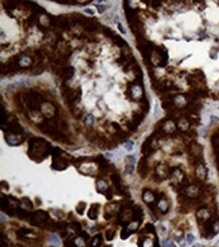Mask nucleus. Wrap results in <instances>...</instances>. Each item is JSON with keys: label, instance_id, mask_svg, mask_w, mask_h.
Returning a JSON list of instances; mask_svg holds the SVG:
<instances>
[{"label": "nucleus", "instance_id": "f257e3e1", "mask_svg": "<svg viewBox=\"0 0 219 247\" xmlns=\"http://www.w3.org/2000/svg\"><path fill=\"white\" fill-rule=\"evenodd\" d=\"M51 145L44 139L41 138H33L29 141V148H28V154L32 159L38 160L45 159L49 156L51 152Z\"/></svg>", "mask_w": 219, "mask_h": 247}, {"label": "nucleus", "instance_id": "f03ea898", "mask_svg": "<svg viewBox=\"0 0 219 247\" xmlns=\"http://www.w3.org/2000/svg\"><path fill=\"white\" fill-rule=\"evenodd\" d=\"M24 99H25L28 106H29L30 108H32V110H38V108H40V105L42 104V102H43V101H42L43 100L42 96L36 92L26 93L25 96H24Z\"/></svg>", "mask_w": 219, "mask_h": 247}, {"label": "nucleus", "instance_id": "7ed1b4c3", "mask_svg": "<svg viewBox=\"0 0 219 247\" xmlns=\"http://www.w3.org/2000/svg\"><path fill=\"white\" fill-rule=\"evenodd\" d=\"M30 221L33 224H43L49 221V215L45 211H36L30 217Z\"/></svg>", "mask_w": 219, "mask_h": 247}, {"label": "nucleus", "instance_id": "20e7f679", "mask_svg": "<svg viewBox=\"0 0 219 247\" xmlns=\"http://www.w3.org/2000/svg\"><path fill=\"white\" fill-rule=\"evenodd\" d=\"M68 167V162L65 158H61L60 156L55 157L53 161V168L57 170H64Z\"/></svg>", "mask_w": 219, "mask_h": 247}, {"label": "nucleus", "instance_id": "39448f33", "mask_svg": "<svg viewBox=\"0 0 219 247\" xmlns=\"http://www.w3.org/2000/svg\"><path fill=\"white\" fill-rule=\"evenodd\" d=\"M42 110H43V112L46 116V118H52L54 116H55V112H56L55 108H54L53 105L49 102L44 103L43 106H42Z\"/></svg>", "mask_w": 219, "mask_h": 247}, {"label": "nucleus", "instance_id": "423d86ee", "mask_svg": "<svg viewBox=\"0 0 219 247\" xmlns=\"http://www.w3.org/2000/svg\"><path fill=\"white\" fill-rule=\"evenodd\" d=\"M5 139H6L7 143L9 145H13V146H16V145H19L21 142V139L18 137V135H14V134H9L7 133L5 135Z\"/></svg>", "mask_w": 219, "mask_h": 247}, {"label": "nucleus", "instance_id": "0eeeda50", "mask_svg": "<svg viewBox=\"0 0 219 247\" xmlns=\"http://www.w3.org/2000/svg\"><path fill=\"white\" fill-rule=\"evenodd\" d=\"M98 213H99V207H98V205H92L91 208L88 211V217L91 220H95L97 219Z\"/></svg>", "mask_w": 219, "mask_h": 247}, {"label": "nucleus", "instance_id": "6e6552de", "mask_svg": "<svg viewBox=\"0 0 219 247\" xmlns=\"http://www.w3.org/2000/svg\"><path fill=\"white\" fill-rule=\"evenodd\" d=\"M111 180L112 182L114 183L115 187H116L117 191L119 190V192H121L122 188H121V180H120V177L117 173H113L111 174Z\"/></svg>", "mask_w": 219, "mask_h": 247}, {"label": "nucleus", "instance_id": "1a4fd4ad", "mask_svg": "<svg viewBox=\"0 0 219 247\" xmlns=\"http://www.w3.org/2000/svg\"><path fill=\"white\" fill-rule=\"evenodd\" d=\"M138 172L141 174L143 177H145V174L147 172V164L145 159H141V162H139V165H138Z\"/></svg>", "mask_w": 219, "mask_h": 247}, {"label": "nucleus", "instance_id": "9d476101", "mask_svg": "<svg viewBox=\"0 0 219 247\" xmlns=\"http://www.w3.org/2000/svg\"><path fill=\"white\" fill-rule=\"evenodd\" d=\"M151 138H149L147 140H145V142L143 143V148H141V152L147 156V155L151 154Z\"/></svg>", "mask_w": 219, "mask_h": 247}, {"label": "nucleus", "instance_id": "9b49d317", "mask_svg": "<svg viewBox=\"0 0 219 247\" xmlns=\"http://www.w3.org/2000/svg\"><path fill=\"white\" fill-rule=\"evenodd\" d=\"M143 201H145V203H147V204L153 202V200H155L153 193L149 190H145V192H143Z\"/></svg>", "mask_w": 219, "mask_h": 247}, {"label": "nucleus", "instance_id": "f8f14e48", "mask_svg": "<svg viewBox=\"0 0 219 247\" xmlns=\"http://www.w3.org/2000/svg\"><path fill=\"white\" fill-rule=\"evenodd\" d=\"M74 75V69L71 67V68H66L63 70L62 72V76L65 80H68L70 78H72V76Z\"/></svg>", "mask_w": 219, "mask_h": 247}, {"label": "nucleus", "instance_id": "ddd939ff", "mask_svg": "<svg viewBox=\"0 0 219 247\" xmlns=\"http://www.w3.org/2000/svg\"><path fill=\"white\" fill-rule=\"evenodd\" d=\"M96 187H97V190L99 191V192H102V193H105L106 192V190L108 189V187H107V184L104 182V180H98L97 181V184H96Z\"/></svg>", "mask_w": 219, "mask_h": 247}, {"label": "nucleus", "instance_id": "4468645a", "mask_svg": "<svg viewBox=\"0 0 219 247\" xmlns=\"http://www.w3.org/2000/svg\"><path fill=\"white\" fill-rule=\"evenodd\" d=\"M101 238H102V236H101L100 234H98V235H96L95 237H94L93 239H92V241H91V243H90V245H91V247H98L99 246V245H100V243H101Z\"/></svg>", "mask_w": 219, "mask_h": 247}, {"label": "nucleus", "instance_id": "2eb2a0df", "mask_svg": "<svg viewBox=\"0 0 219 247\" xmlns=\"http://www.w3.org/2000/svg\"><path fill=\"white\" fill-rule=\"evenodd\" d=\"M197 174H198L199 177H201V178H205V177H206V174H207L206 168H205L203 165H199V167H198V169H197Z\"/></svg>", "mask_w": 219, "mask_h": 247}, {"label": "nucleus", "instance_id": "dca6fc26", "mask_svg": "<svg viewBox=\"0 0 219 247\" xmlns=\"http://www.w3.org/2000/svg\"><path fill=\"white\" fill-rule=\"evenodd\" d=\"M141 217H143V212H141V208L135 207V208L133 209V218L135 220H137V221H139V220L141 219Z\"/></svg>", "mask_w": 219, "mask_h": 247}, {"label": "nucleus", "instance_id": "f3484780", "mask_svg": "<svg viewBox=\"0 0 219 247\" xmlns=\"http://www.w3.org/2000/svg\"><path fill=\"white\" fill-rule=\"evenodd\" d=\"M95 122V118H94L93 114H87L85 118V125L86 126H92Z\"/></svg>", "mask_w": 219, "mask_h": 247}, {"label": "nucleus", "instance_id": "a211bd4d", "mask_svg": "<svg viewBox=\"0 0 219 247\" xmlns=\"http://www.w3.org/2000/svg\"><path fill=\"white\" fill-rule=\"evenodd\" d=\"M85 209H86V204H85V203H83V202L79 203V205L77 206V212H78L79 215H83Z\"/></svg>", "mask_w": 219, "mask_h": 247}, {"label": "nucleus", "instance_id": "6ab92c4d", "mask_svg": "<svg viewBox=\"0 0 219 247\" xmlns=\"http://www.w3.org/2000/svg\"><path fill=\"white\" fill-rule=\"evenodd\" d=\"M159 208L161 209V211H162L163 213H166L167 211H168V204H167V202L165 200H162L160 202V204H159Z\"/></svg>", "mask_w": 219, "mask_h": 247}, {"label": "nucleus", "instance_id": "aec40b11", "mask_svg": "<svg viewBox=\"0 0 219 247\" xmlns=\"http://www.w3.org/2000/svg\"><path fill=\"white\" fill-rule=\"evenodd\" d=\"M130 233H131V231H130L127 227L123 228V230L121 231V234H120V237H121L122 239H126V238H128V237H129Z\"/></svg>", "mask_w": 219, "mask_h": 247}, {"label": "nucleus", "instance_id": "412c9836", "mask_svg": "<svg viewBox=\"0 0 219 247\" xmlns=\"http://www.w3.org/2000/svg\"><path fill=\"white\" fill-rule=\"evenodd\" d=\"M74 243L76 244L77 247H84L85 246V242H84V239L82 238L81 236L79 237V238H76L74 241Z\"/></svg>", "mask_w": 219, "mask_h": 247}, {"label": "nucleus", "instance_id": "4be33fe9", "mask_svg": "<svg viewBox=\"0 0 219 247\" xmlns=\"http://www.w3.org/2000/svg\"><path fill=\"white\" fill-rule=\"evenodd\" d=\"M50 241H51V242L53 243L54 245H59L60 242H61V241H60V239H59V237H58L57 235H55V234H52L51 236H50Z\"/></svg>", "mask_w": 219, "mask_h": 247}, {"label": "nucleus", "instance_id": "5701e85b", "mask_svg": "<svg viewBox=\"0 0 219 247\" xmlns=\"http://www.w3.org/2000/svg\"><path fill=\"white\" fill-rule=\"evenodd\" d=\"M179 127L182 130H187L189 128V124H188V122L186 120H182L181 122H179Z\"/></svg>", "mask_w": 219, "mask_h": 247}, {"label": "nucleus", "instance_id": "b1692460", "mask_svg": "<svg viewBox=\"0 0 219 247\" xmlns=\"http://www.w3.org/2000/svg\"><path fill=\"white\" fill-rule=\"evenodd\" d=\"M114 235H115V232L113 230H108V231H106V239L107 240H112L113 239V237H114Z\"/></svg>", "mask_w": 219, "mask_h": 247}, {"label": "nucleus", "instance_id": "393cba45", "mask_svg": "<svg viewBox=\"0 0 219 247\" xmlns=\"http://www.w3.org/2000/svg\"><path fill=\"white\" fill-rule=\"evenodd\" d=\"M134 169V165L133 164H126L125 166V172L127 174H131L132 171H133Z\"/></svg>", "mask_w": 219, "mask_h": 247}, {"label": "nucleus", "instance_id": "a878e982", "mask_svg": "<svg viewBox=\"0 0 219 247\" xmlns=\"http://www.w3.org/2000/svg\"><path fill=\"white\" fill-rule=\"evenodd\" d=\"M163 245H164V247H176V245H175L171 240H165L164 242H163Z\"/></svg>", "mask_w": 219, "mask_h": 247}, {"label": "nucleus", "instance_id": "bb28decb", "mask_svg": "<svg viewBox=\"0 0 219 247\" xmlns=\"http://www.w3.org/2000/svg\"><path fill=\"white\" fill-rule=\"evenodd\" d=\"M72 226L74 227V229L76 231H79V232H82V227L81 225H80V223H77V222H74V223L72 224Z\"/></svg>", "mask_w": 219, "mask_h": 247}, {"label": "nucleus", "instance_id": "cd10ccee", "mask_svg": "<svg viewBox=\"0 0 219 247\" xmlns=\"http://www.w3.org/2000/svg\"><path fill=\"white\" fill-rule=\"evenodd\" d=\"M135 162V159H134V156H127L126 157V164H133Z\"/></svg>", "mask_w": 219, "mask_h": 247}, {"label": "nucleus", "instance_id": "c85d7f7f", "mask_svg": "<svg viewBox=\"0 0 219 247\" xmlns=\"http://www.w3.org/2000/svg\"><path fill=\"white\" fill-rule=\"evenodd\" d=\"M30 233V230H28V229H20V230L17 232V234L18 235H21V236H23V235H26V234H29Z\"/></svg>", "mask_w": 219, "mask_h": 247}, {"label": "nucleus", "instance_id": "c756f323", "mask_svg": "<svg viewBox=\"0 0 219 247\" xmlns=\"http://www.w3.org/2000/svg\"><path fill=\"white\" fill-rule=\"evenodd\" d=\"M132 147H133V143L130 142V141H128V142H126V144H125V148H126V150L131 151V150H132Z\"/></svg>", "mask_w": 219, "mask_h": 247}, {"label": "nucleus", "instance_id": "7c9ffc66", "mask_svg": "<svg viewBox=\"0 0 219 247\" xmlns=\"http://www.w3.org/2000/svg\"><path fill=\"white\" fill-rule=\"evenodd\" d=\"M104 195H105V196H106V199H107V200H111V199H112V192H111L110 189H109V188L107 189L106 192H105Z\"/></svg>", "mask_w": 219, "mask_h": 247}, {"label": "nucleus", "instance_id": "2f4dec72", "mask_svg": "<svg viewBox=\"0 0 219 247\" xmlns=\"http://www.w3.org/2000/svg\"><path fill=\"white\" fill-rule=\"evenodd\" d=\"M194 240H195V237H194V235H193V234H188V236H187V241H188V243L194 242Z\"/></svg>", "mask_w": 219, "mask_h": 247}, {"label": "nucleus", "instance_id": "473e14b6", "mask_svg": "<svg viewBox=\"0 0 219 247\" xmlns=\"http://www.w3.org/2000/svg\"><path fill=\"white\" fill-rule=\"evenodd\" d=\"M22 201H23V202H24V203H25V204H26V205H27V206H28V207H29V208H30V209H31V208H32V204H31V202H30V201H29V200H28V199H27V198H23V199H22Z\"/></svg>", "mask_w": 219, "mask_h": 247}, {"label": "nucleus", "instance_id": "72a5a7b5", "mask_svg": "<svg viewBox=\"0 0 219 247\" xmlns=\"http://www.w3.org/2000/svg\"><path fill=\"white\" fill-rule=\"evenodd\" d=\"M96 7L98 8V10H99V12L100 13H102L103 11L105 10V8H106L105 6H100V5H96Z\"/></svg>", "mask_w": 219, "mask_h": 247}, {"label": "nucleus", "instance_id": "f704fd0d", "mask_svg": "<svg viewBox=\"0 0 219 247\" xmlns=\"http://www.w3.org/2000/svg\"><path fill=\"white\" fill-rule=\"evenodd\" d=\"M117 26H118L119 30H120V32H121L122 34H125V30H123V26H122V24H120V22H118V24H117Z\"/></svg>", "mask_w": 219, "mask_h": 247}, {"label": "nucleus", "instance_id": "c9c22d12", "mask_svg": "<svg viewBox=\"0 0 219 247\" xmlns=\"http://www.w3.org/2000/svg\"><path fill=\"white\" fill-rule=\"evenodd\" d=\"M85 12L89 13V14H93V13H94V11H93V10H92V9H89V8H86V9H85Z\"/></svg>", "mask_w": 219, "mask_h": 247}, {"label": "nucleus", "instance_id": "e433bc0d", "mask_svg": "<svg viewBox=\"0 0 219 247\" xmlns=\"http://www.w3.org/2000/svg\"><path fill=\"white\" fill-rule=\"evenodd\" d=\"M157 112H159V106H157V104H155V114L153 116H157Z\"/></svg>", "mask_w": 219, "mask_h": 247}, {"label": "nucleus", "instance_id": "4c0bfd02", "mask_svg": "<svg viewBox=\"0 0 219 247\" xmlns=\"http://www.w3.org/2000/svg\"><path fill=\"white\" fill-rule=\"evenodd\" d=\"M214 120H217V116H211V122H213Z\"/></svg>", "mask_w": 219, "mask_h": 247}, {"label": "nucleus", "instance_id": "58836bf2", "mask_svg": "<svg viewBox=\"0 0 219 247\" xmlns=\"http://www.w3.org/2000/svg\"><path fill=\"white\" fill-rule=\"evenodd\" d=\"M105 247H111V246H105Z\"/></svg>", "mask_w": 219, "mask_h": 247}]
</instances>
